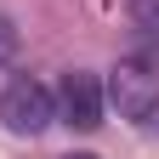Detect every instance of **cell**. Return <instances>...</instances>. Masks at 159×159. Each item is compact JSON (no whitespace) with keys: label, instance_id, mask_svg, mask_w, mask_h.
Instances as JSON below:
<instances>
[{"label":"cell","instance_id":"4","mask_svg":"<svg viewBox=\"0 0 159 159\" xmlns=\"http://www.w3.org/2000/svg\"><path fill=\"white\" fill-rule=\"evenodd\" d=\"M125 17H131V29L159 34V0H125Z\"/></svg>","mask_w":159,"mask_h":159},{"label":"cell","instance_id":"2","mask_svg":"<svg viewBox=\"0 0 159 159\" xmlns=\"http://www.w3.org/2000/svg\"><path fill=\"white\" fill-rule=\"evenodd\" d=\"M57 119V97L40 85V80H29V74H17L6 91H0V125H6L11 136H40Z\"/></svg>","mask_w":159,"mask_h":159},{"label":"cell","instance_id":"3","mask_svg":"<svg viewBox=\"0 0 159 159\" xmlns=\"http://www.w3.org/2000/svg\"><path fill=\"white\" fill-rule=\"evenodd\" d=\"M57 119H68L74 131H97L102 125V80L85 68H68L57 85Z\"/></svg>","mask_w":159,"mask_h":159},{"label":"cell","instance_id":"5","mask_svg":"<svg viewBox=\"0 0 159 159\" xmlns=\"http://www.w3.org/2000/svg\"><path fill=\"white\" fill-rule=\"evenodd\" d=\"M17 40H23V34H17V23H11L6 11H0V68H6L11 57H17Z\"/></svg>","mask_w":159,"mask_h":159},{"label":"cell","instance_id":"1","mask_svg":"<svg viewBox=\"0 0 159 159\" xmlns=\"http://www.w3.org/2000/svg\"><path fill=\"white\" fill-rule=\"evenodd\" d=\"M102 102H114L119 119H131V125H153L159 119V80L142 63H119L102 80Z\"/></svg>","mask_w":159,"mask_h":159},{"label":"cell","instance_id":"6","mask_svg":"<svg viewBox=\"0 0 159 159\" xmlns=\"http://www.w3.org/2000/svg\"><path fill=\"white\" fill-rule=\"evenodd\" d=\"M74 159H97V153H74Z\"/></svg>","mask_w":159,"mask_h":159}]
</instances>
